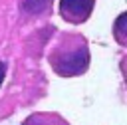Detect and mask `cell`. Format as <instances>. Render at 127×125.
Here are the masks:
<instances>
[{"label":"cell","mask_w":127,"mask_h":125,"mask_svg":"<svg viewBox=\"0 0 127 125\" xmlns=\"http://www.w3.org/2000/svg\"><path fill=\"white\" fill-rule=\"evenodd\" d=\"M95 0H60V12L69 22H83L89 18Z\"/></svg>","instance_id":"7a4b0ae2"},{"label":"cell","mask_w":127,"mask_h":125,"mask_svg":"<svg viewBox=\"0 0 127 125\" xmlns=\"http://www.w3.org/2000/svg\"><path fill=\"white\" fill-rule=\"evenodd\" d=\"M125 20H127V14H121L115 22V34L119 40H123V34H125Z\"/></svg>","instance_id":"277c9868"},{"label":"cell","mask_w":127,"mask_h":125,"mask_svg":"<svg viewBox=\"0 0 127 125\" xmlns=\"http://www.w3.org/2000/svg\"><path fill=\"white\" fill-rule=\"evenodd\" d=\"M89 65V52L85 46L67 50L60 56H54V67L60 75H77L83 73Z\"/></svg>","instance_id":"6da1fadb"},{"label":"cell","mask_w":127,"mask_h":125,"mask_svg":"<svg viewBox=\"0 0 127 125\" xmlns=\"http://www.w3.org/2000/svg\"><path fill=\"white\" fill-rule=\"evenodd\" d=\"M4 75H6V63L0 62V85H2V81H4Z\"/></svg>","instance_id":"5b68a950"},{"label":"cell","mask_w":127,"mask_h":125,"mask_svg":"<svg viewBox=\"0 0 127 125\" xmlns=\"http://www.w3.org/2000/svg\"><path fill=\"white\" fill-rule=\"evenodd\" d=\"M52 0H22V10L26 14H32V16H38L42 12H46L50 8Z\"/></svg>","instance_id":"3957f363"}]
</instances>
